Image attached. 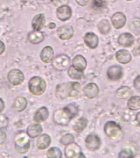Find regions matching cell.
Returning <instances> with one entry per match:
<instances>
[{
	"instance_id": "obj_13",
	"label": "cell",
	"mask_w": 140,
	"mask_h": 158,
	"mask_svg": "<svg viewBox=\"0 0 140 158\" xmlns=\"http://www.w3.org/2000/svg\"><path fill=\"white\" fill-rule=\"evenodd\" d=\"M83 93L88 98H95L99 94V87L95 83H90L83 88Z\"/></svg>"
},
{
	"instance_id": "obj_26",
	"label": "cell",
	"mask_w": 140,
	"mask_h": 158,
	"mask_svg": "<svg viewBox=\"0 0 140 158\" xmlns=\"http://www.w3.org/2000/svg\"><path fill=\"white\" fill-rule=\"evenodd\" d=\"M131 95H132V90L127 86H122L116 91V96L118 97V98H121V99L129 98Z\"/></svg>"
},
{
	"instance_id": "obj_9",
	"label": "cell",
	"mask_w": 140,
	"mask_h": 158,
	"mask_svg": "<svg viewBox=\"0 0 140 158\" xmlns=\"http://www.w3.org/2000/svg\"><path fill=\"white\" fill-rule=\"evenodd\" d=\"M56 16L61 21H66L72 16V9L67 5L60 6L56 11Z\"/></svg>"
},
{
	"instance_id": "obj_11",
	"label": "cell",
	"mask_w": 140,
	"mask_h": 158,
	"mask_svg": "<svg viewBox=\"0 0 140 158\" xmlns=\"http://www.w3.org/2000/svg\"><path fill=\"white\" fill-rule=\"evenodd\" d=\"M111 22L114 28L121 29L126 23V16L121 11L116 12L111 17Z\"/></svg>"
},
{
	"instance_id": "obj_38",
	"label": "cell",
	"mask_w": 140,
	"mask_h": 158,
	"mask_svg": "<svg viewBox=\"0 0 140 158\" xmlns=\"http://www.w3.org/2000/svg\"><path fill=\"white\" fill-rule=\"evenodd\" d=\"M53 5L56 7H60L62 6H66L68 4V0H51Z\"/></svg>"
},
{
	"instance_id": "obj_2",
	"label": "cell",
	"mask_w": 140,
	"mask_h": 158,
	"mask_svg": "<svg viewBox=\"0 0 140 158\" xmlns=\"http://www.w3.org/2000/svg\"><path fill=\"white\" fill-rule=\"evenodd\" d=\"M104 132L106 135L112 140L117 141L123 137V131L121 126L115 121H108L104 125Z\"/></svg>"
},
{
	"instance_id": "obj_44",
	"label": "cell",
	"mask_w": 140,
	"mask_h": 158,
	"mask_svg": "<svg viewBox=\"0 0 140 158\" xmlns=\"http://www.w3.org/2000/svg\"><path fill=\"white\" fill-rule=\"evenodd\" d=\"M136 120H137L138 124L140 126V113H137V115H136Z\"/></svg>"
},
{
	"instance_id": "obj_1",
	"label": "cell",
	"mask_w": 140,
	"mask_h": 158,
	"mask_svg": "<svg viewBox=\"0 0 140 158\" xmlns=\"http://www.w3.org/2000/svg\"><path fill=\"white\" fill-rule=\"evenodd\" d=\"M46 84L45 80L39 77H34L28 82L29 91L35 96H40L45 92Z\"/></svg>"
},
{
	"instance_id": "obj_19",
	"label": "cell",
	"mask_w": 140,
	"mask_h": 158,
	"mask_svg": "<svg viewBox=\"0 0 140 158\" xmlns=\"http://www.w3.org/2000/svg\"><path fill=\"white\" fill-rule=\"evenodd\" d=\"M51 144V137L46 134L40 135L37 140V148L39 150H44L46 148L50 146Z\"/></svg>"
},
{
	"instance_id": "obj_24",
	"label": "cell",
	"mask_w": 140,
	"mask_h": 158,
	"mask_svg": "<svg viewBox=\"0 0 140 158\" xmlns=\"http://www.w3.org/2000/svg\"><path fill=\"white\" fill-rule=\"evenodd\" d=\"M46 19L44 14L39 13L38 15H36L35 17L33 19L32 21V27L35 31H39L41 28H43L44 25H45Z\"/></svg>"
},
{
	"instance_id": "obj_20",
	"label": "cell",
	"mask_w": 140,
	"mask_h": 158,
	"mask_svg": "<svg viewBox=\"0 0 140 158\" xmlns=\"http://www.w3.org/2000/svg\"><path fill=\"white\" fill-rule=\"evenodd\" d=\"M44 34L39 31H35L34 30L33 32H30L27 35V40L29 42L32 44H39L44 40Z\"/></svg>"
},
{
	"instance_id": "obj_34",
	"label": "cell",
	"mask_w": 140,
	"mask_h": 158,
	"mask_svg": "<svg viewBox=\"0 0 140 158\" xmlns=\"http://www.w3.org/2000/svg\"><path fill=\"white\" fill-rule=\"evenodd\" d=\"M74 135H72L71 134L64 135L61 138V143L63 144V145H65V146H67L68 144L74 142Z\"/></svg>"
},
{
	"instance_id": "obj_21",
	"label": "cell",
	"mask_w": 140,
	"mask_h": 158,
	"mask_svg": "<svg viewBox=\"0 0 140 158\" xmlns=\"http://www.w3.org/2000/svg\"><path fill=\"white\" fill-rule=\"evenodd\" d=\"M27 107V100L24 97H18L13 103L12 108L17 113H21Z\"/></svg>"
},
{
	"instance_id": "obj_37",
	"label": "cell",
	"mask_w": 140,
	"mask_h": 158,
	"mask_svg": "<svg viewBox=\"0 0 140 158\" xmlns=\"http://www.w3.org/2000/svg\"><path fill=\"white\" fill-rule=\"evenodd\" d=\"M134 153L130 152V150H122L118 154V157L120 158H131L134 157Z\"/></svg>"
},
{
	"instance_id": "obj_16",
	"label": "cell",
	"mask_w": 140,
	"mask_h": 158,
	"mask_svg": "<svg viewBox=\"0 0 140 158\" xmlns=\"http://www.w3.org/2000/svg\"><path fill=\"white\" fill-rule=\"evenodd\" d=\"M49 116V112L48 109L46 106H42V107L39 108L36 112L34 116V119L35 122L39 123V122H44L45 120L47 119Z\"/></svg>"
},
{
	"instance_id": "obj_27",
	"label": "cell",
	"mask_w": 140,
	"mask_h": 158,
	"mask_svg": "<svg viewBox=\"0 0 140 158\" xmlns=\"http://www.w3.org/2000/svg\"><path fill=\"white\" fill-rule=\"evenodd\" d=\"M87 125H88V119H87V118L82 117V118H79L78 120L74 124L73 129L74 130V132H76L77 134H81V133L86 128Z\"/></svg>"
},
{
	"instance_id": "obj_43",
	"label": "cell",
	"mask_w": 140,
	"mask_h": 158,
	"mask_svg": "<svg viewBox=\"0 0 140 158\" xmlns=\"http://www.w3.org/2000/svg\"><path fill=\"white\" fill-rule=\"evenodd\" d=\"M5 109V102L2 98H0V113H2Z\"/></svg>"
},
{
	"instance_id": "obj_41",
	"label": "cell",
	"mask_w": 140,
	"mask_h": 158,
	"mask_svg": "<svg viewBox=\"0 0 140 158\" xmlns=\"http://www.w3.org/2000/svg\"><path fill=\"white\" fill-rule=\"evenodd\" d=\"M75 1H76V3L78 4L79 6H86L88 5V3H89L90 0H75Z\"/></svg>"
},
{
	"instance_id": "obj_30",
	"label": "cell",
	"mask_w": 140,
	"mask_h": 158,
	"mask_svg": "<svg viewBox=\"0 0 140 158\" xmlns=\"http://www.w3.org/2000/svg\"><path fill=\"white\" fill-rule=\"evenodd\" d=\"M97 27H98V30H99V32L102 34H105L106 35L110 31V22L107 19H102V20H101L100 22L98 23Z\"/></svg>"
},
{
	"instance_id": "obj_40",
	"label": "cell",
	"mask_w": 140,
	"mask_h": 158,
	"mask_svg": "<svg viewBox=\"0 0 140 158\" xmlns=\"http://www.w3.org/2000/svg\"><path fill=\"white\" fill-rule=\"evenodd\" d=\"M133 85H134L135 89L137 90H138V91H140V75L139 76H138V77L134 79Z\"/></svg>"
},
{
	"instance_id": "obj_42",
	"label": "cell",
	"mask_w": 140,
	"mask_h": 158,
	"mask_svg": "<svg viewBox=\"0 0 140 158\" xmlns=\"http://www.w3.org/2000/svg\"><path fill=\"white\" fill-rule=\"evenodd\" d=\"M5 50H6V46H5L3 41L0 40V55H2L5 52Z\"/></svg>"
},
{
	"instance_id": "obj_14",
	"label": "cell",
	"mask_w": 140,
	"mask_h": 158,
	"mask_svg": "<svg viewBox=\"0 0 140 158\" xmlns=\"http://www.w3.org/2000/svg\"><path fill=\"white\" fill-rule=\"evenodd\" d=\"M84 42L91 49H95L99 44V39L94 33H87L84 35Z\"/></svg>"
},
{
	"instance_id": "obj_15",
	"label": "cell",
	"mask_w": 140,
	"mask_h": 158,
	"mask_svg": "<svg viewBox=\"0 0 140 158\" xmlns=\"http://www.w3.org/2000/svg\"><path fill=\"white\" fill-rule=\"evenodd\" d=\"M118 43L124 48H129L134 43V37L130 33H123L120 34L118 39Z\"/></svg>"
},
{
	"instance_id": "obj_4",
	"label": "cell",
	"mask_w": 140,
	"mask_h": 158,
	"mask_svg": "<svg viewBox=\"0 0 140 158\" xmlns=\"http://www.w3.org/2000/svg\"><path fill=\"white\" fill-rule=\"evenodd\" d=\"M65 156L67 158H83L85 157L82 148H80L78 144L72 142L70 144L67 145L65 148Z\"/></svg>"
},
{
	"instance_id": "obj_31",
	"label": "cell",
	"mask_w": 140,
	"mask_h": 158,
	"mask_svg": "<svg viewBox=\"0 0 140 158\" xmlns=\"http://www.w3.org/2000/svg\"><path fill=\"white\" fill-rule=\"evenodd\" d=\"M67 74L68 76L74 80H80L83 77V72L77 70L75 68H74L73 66H71L67 70Z\"/></svg>"
},
{
	"instance_id": "obj_18",
	"label": "cell",
	"mask_w": 140,
	"mask_h": 158,
	"mask_svg": "<svg viewBox=\"0 0 140 158\" xmlns=\"http://www.w3.org/2000/svg\"><path fill=\"white\" fill-rule=\"evenodd\" d=\"M40 59L45 63H50L54 59V49L50 46L45 47L40 53Z\"/></svg>"
},
{
	"instance_id": "obj_23",
	"label": "cell",
	"mask_w": 140,
	"mask_h": 158,
	"mask_svg": "<svg viewBox=\"0 0 140 158\" xmlns=\"http://www.w3.org/2000/svg\"><path fill=\"white\" fill-rule=\"evenodd\" d=\"M72 63H73L74 68H75L77 70H80L82 72H83L86 67H87V61L84 58V56H81V55H78L74 57Z\"/></svg>"
},
{
	"instance_id": "obj_12",
	"label": "cell",
	"mask_w": 140,
	"mask_h": 158,
	"mask_svg": "<svg viewBox=\"0 0 140 158\" xmlns=\"http://www.w3.org/2000/svg\"><path fill=\"white\" fill-rule=\"evenodd\" d=\"M58 37L62 40L71 39L74 35V29L71 26H62L57 30Z\"/></svg>"
},
{
	"instance_id": "obj_3",
	"label": "cell",
	"mask_w": 140,
	"mask_h": 158,
	"mask_svg": "<svg viewBox=\"0 0 140 158\" xmlns=\"http://www.w3.org/2000/svg\"><path fill=\"white\" fill-rule=\"evenodd\" d=\"M14 145L15 149L19 154H26L30 148V140L28 138V135L21 132L18 133L17 135L15 136L14 140Z\"/></svg>"
},
{
	"instance_id": "obj_25",
	"label": "cell",
	"mask_w": 140,
	"mask_h": 158,
	"mask_svg": "<svg viewBox=\"0 0 140 158\" xmlns=\"http://www.w3.org/2000/svg\"><path fill=\"white\" fill-rule=\"evenodd\" d=\"M42 131H43L42 127L38 123H35V124L30 125L28 127L26 134L30 138H35V137H38L39 135H40L42 134Z\"/></svg>"
},
{
	"instance_id": "obj_8",
	"label": "cell",
	"mask_w": 140,
	"mask_h": 158,
	"mask_svg": "<svg viewBox=\"0 0 140 158\" xmlns=\"http://www.w3.org/2000/svg\"><path fill=\"white\" fill-rule=\"evenodd\" d=\"M85 146L90 151H95L100 148L101 140L96 135L90 134L85 139Z\"/></svg>"
},
{
	"instance_id": "obj_33",
	"label": "cell",
	"mask_w": 140,
	"mask_h": 158,
	"mask_svg": "<svg viewBox=\"0 0 140 158\" xmlns=\"http://www.w3.org/2000/svg\"><path fill=\"white\" fill-rule=\"evenodd\" d=\"M62 153L59 148H50L46 152V157L48 158H62Z\"/></svg>"
},
{
	"instance_id": "obj_39",
	"label": "cell",
	"mask_w": 140,
	"mask_h": 158,
	"mask_svg": "<svg viewBox=\"0 0 140 158\" xmlns=\"http://www.w3.org/2000/svg\"><path fill=\"white\" fill-rule=\"evenodd\" d=\"M6 139H7V136H6V132H4L2 128H0V145L4 144L6 141Z\"/></svg>"
},
{
	"instance_id": "obj_36",
	"label": "cell",
	"mask_w": 140,
	"mask_h": 158,
	"mask_svg": "<svg viewBox=\"0 0 140 158\" xmlns=\"http://www.w3.org/2000/svg\"><path fill=\"white\" fill-rule=\"evenodd\" d=\"M9 124V119L6 117V115L2 114L0 113V128H5L7 127V126Z\"/></svg>"
},
{
	"instance_id": "obj_10",
	"label": "cell",
	"mask_w": 140,
	"mask_h": 158,
	"mask_svg": "<svg viewBox=\"0 0 140 158\" xmlns=\"http://www.w3.org/2000/svg\"><path fill=\"white\" fill-rule=\"evenodd\" d=\"M107 77H109V79L113 81L119 80L123 77V69L118 65L110 66L107 69Z\"/></svg>"
},
{
	"instance_id": "obj_5",
	"label": "cell",
	"mask_w": 140,
	"mask_h": 158,
	"mask_svg": "<svg viewBox=\"0 0 140 158\" xmlns=\"http://www.w3.org/2000/svg\"><path fill=\"white\" fill-rule=\"evenodd\" d=\"M72 117L69 113H67V111L62 108V109H59L54 112V122L62 126H65L69 123V121L72 119Z\"/></svg>"
},
{
	"instance_id": "obj_46",
	"label": "cell",
	"mask_w": 140,
	"mask_h": 158,
	"mask_svg": "<svg viewBox=\"0 0 140 158\" xmlns=\"http://www.w3.org/2000/svg\"><path fill=\"white\" fill-rule=\"evenodd\" d=\"M127 1H131V0H127Z\"/></svg>"
},
{
	"instance_id": "obj_17",
	"label": "cell",
	"mask_w": 140,
	"mask_h": 158,
	"mask_svg": "<svg viewBox=\"0 0 140 158\" xmlns=\"http://www.w3.org/2000/svg\"><path fill=\"white\" fill-rule=\"evenodd\" d=\"M116 59L119 63L127 64L131 61V55L129 51L126 49H121L116 53Z\"/></svg>"
},
{
	"instance_id": "obj_6",
	"label": "cell",
	"mask_w": 140,
	"mask_h": 158,
	"mask_svg": "<svg viewBox=\"0 0 140 158\" xmlns=\"http://www.w3.org/2000/svg\"><path fill=\"white\" fill-rule=\"evenodd\" d=\"M7 79L11 85L18 86V85H21L24 82L25 76L21 70H19L18 69H11L9 71V73L7 75Z\"/></svg>"
},
{
	"instance_id": "obj_7",
	"label": "cell",
	"mask_w": 140,
	"mask_h": 158,
	"mask_svg": "<svg viewBox=\"0 0 140 158\" xmlns=\"http://www.w3.org/2000/svg\"><path fill=\"white\" fill-rule=\"evenodd\" d=\"M52 64L56 70L62 71L70 65V58L66 55H60L53 60Z\"/></svg>"
},
{
	"instance_id": "obj_45",
	"label": "cell",
	"mask_w": 140,
	"mask_h": 158,
	"mask_svg": "<svg viewBox=\"0 0 140 158\" xmlns=\"http://www.w3.org/2000/svg\"><path fill=\"white\" fill-rule=\"evenodd\" d=\"M56 27V25L54 23H50L49 25H48V28L50 29H54Z\"/></svg>"
},
{
	"instance_id": "obj_28",
	"label": "cell",
	"mask_w": 140,
	"mask_h": 158,
	"mask_svg": "<svg viewBox=\"0 0 140 158\" xmlns=\"http://www.w3.org/2000/svg\"><path fill=\"white\" fill-rule=\"evenodd\" d=\"M128 108L131 111H138L140 109V97L130 96L127 103Z\"/></svg>"
},
{
	"instance_id": "obj_29",
	"label": "cell",
	"mask_w": 140,
	"mask_h": 158,
	"mask_svg": "<svg viewBox=\"0 0 140 158\" xmlns=\"http://www.w3.org/2000/svg\"><path fill=\"white\" fill-rule=\"evenodd\" d=\"M81 85L77 82L69 83V90H68V97L70 98H77L80 94Z\"/></svg>"
},
{
	"instance_id": "obj_22",
	"label": "cell",
	"mask_w": 140,
	"mask_h": 158,
	"mask_svg": "<svg viewBox=\"0 0 140 158\" xmlns=\"http://www.w3.org/2000/svg\"><path fill=\"white\" fill-rule=\"evenodd\" d=\"M68 90H69V83L61 84L56 87V97L62 100L65 99L67 97H68Z\"/></svg>"
},
{
	"instance_id": "obj_32",
	"label": "cell",
	"mask_w": 140,
	"mask_h": 158,
	"mask_svg": "<svg viewBox=\"0 0 140 158\" xmlns=\"http://www.w3.org/2000/svg\"><path fill=\"white\" fill-rule=\"evenodd\" d=\"M130 30L135 34V35H140V20L139 19H132L129 25Z\"/></svg>"
},
{
	"instance_id": "obj_35",
	"label": "cell",
	"mask_w": 140,
	"mask_h": 158,
	"mask_svg": "<svg viewBox=\"0 0 140 158\" xmlns=\"http://www.w3.org/2000/svg\"><path fill=\"white\" fill-rule=\"evenodd\" d=\"M106 6V3L103 0H93L92 2V8L97 11V10H101L102 8H104Z\"/></svg>"
}]
</instances>
